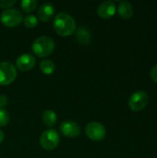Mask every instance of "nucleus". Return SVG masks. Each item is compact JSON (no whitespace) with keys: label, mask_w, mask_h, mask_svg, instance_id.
I'll return each mask as SVG.
<instances>
[{"label":"nucleus","mask_w":157,"mask_h":158,"mask_svg":"<svg viewBox=\"0 0 157 158\" xmlns=\"http://www.w3.org/2000/svg\"><path fill=\"white\" fill-rule=\"evenodd\" d=\"M53 27L58 35L68 37L76 31V21L71 15L66 12H60L55 16Z\"/></svg>","instance_id":"nucleus-1"},{"label":"nucleus","mask_w":157,"mask_h":158,"mask_svg":"<svg viewBox=\"0 0 157 158\" xmlns=\"http://www.w3.org/2000/svg\"><path fill=\"white\" fill-rule=\"evenodd\" d=\"M56 44L53 38L49 36H40L34 40L31 45V50L38 57H46L55 50Z\"/></svg>","instance_id":"nucleus-2"},{"label":"nucleus","mask_w":157,"mask_h":158,"mask_svg":"<svg viewBox=\"0 0 157 158\" xmlns=\"http://www.w3.org/2000/svg\"><path fill=\"white\" fill-rule=\"evenodd\" d=\"M23 20L22 13L17 8H9L4 10L0 15L1 23L8 28L16 27Z\"/></svg>","instance_id":"nucleus-3"},{"label":"nucleus","mask_w":157,"mask_h":158,"mask_svg":"<svg viewBox=\"0 0 157 158\" xmlns=\"http://www.w3.org/2000/svg\"><path fill=\"white\" fill-rule=\"evenodd\" d=\"M60 142L59 133L54 129H48L44 131L40 137L41 146L47 151H52L57 147Z\"/></svg>","instance_id":"nucleus-4"},{"label":"nucleus","mask_w":157,"mask_h":158,"mask_svg":"<svg viewBox=\"0 0 157 158\" xmlns=\"http://www.w3.org/2000/svg\"><path fill=\"white\" fill-rule=\"evenodd\" d=\"M16 67L8 61L0 62V85L6 86L14 82L17 78Z\"/></svg>","instance_id":"nucleus-5"},{"label":"nucleus","mask_w":157,"mask_h":158,"mask_svg":"<svg viewBox=\"0 0 157 158\" xmlns=\"http://www.w3.org/2000/svg\"><path fill=\"white\" fill-rule=\"evenodd\" d=\"M85 133L87 137L92 141L101 142L106 136V130L102 123L97 121H92L86 125Z\"/></svg>","instance_id":"nucleus-6"},{"label":"nucleus","mask_w":157,"mask_h":158,"mask_svg":"<svg viewBox=\"0 0 157 158\" xmlns=\"http://www.w3.org/2000/svg\"><path fill=\"white\" fill-rule=\"evenodd\" d=\"M149 101L148 94L144 91H138L131 94L129 99V107L134 112H140L145 108Z\"/></svg>","instance_id":"nucleus-7"},{"label":"nucleus","mask_w":157,"mask_h":158,"mask_svg":"<svg viewBox=\"0 0 157 158\" xmlns=\"http://www.w3.org/2000/svg\"><path fill=\"white\" fill-rule=\"evenodd\" d=\"M60 132L68 138H76L81 134V127L80 125L70 119L68 120H64L61 124H60Z\"/></svg>","instance_id":"nucleus-8"},{"label":"nucleus","mask_w":157,"mask_h":158,"mask_svg":"<svg viewBox=\"0 0 157 158\" xmlns=\"http://www.w3.org/2000/svg\"><path fill=\"white\" fill-rule=\"evenodd\" d=\"M36 64V59L32 55L23 54L19 56L16 60V66L20 71H29L34 68Z\"/></svg>","instance_id":"nucleus-9"},{"label":"nucleus","mask_w":157,"mask_h":158,"mask_svg":"<svg viewBox=\"0 0 157 158\" xmlns=\"http://www.w3.org/2000/svg\"><path fill=\"white\" fill-rule=\"evenodd\" d=\"M116 11H117L116 4L110 0L102 2L97 8V14L102 19H109L113 17Z\"/></svg>","instance_id":"nucleus-10"},{"label":"nucleus","mask_w":157,"mask_h":158,"mask_svg":"<svg viewBox=\"0 0 157 158\" xmlns=\"http://www.w3.org/2000/svg\"><path fill=\"white\" fill-rule=\"evenodd\" d=\"M55 14V7L50 3H44L38 8L37 11V19L43 22L49 21Z\"/></svg>","instance_id":"nucleus-11"},{"label":"nucleus","mask_w":157,"mask_h":158,"mask_svg":"<svg viewBox=\"0 0 157 158\" xmlns=\"http://www.w3.org/2000/svg\"><path fill=\"white\" fill-rule=\"evenodd\" d=\"M118 15L125 19H129L133 16V6L128 1H120L118 6Z\"/></svg>","instance_id":"nucleus-12"},{"label":"nucleus","mask_w":157,"mask_h":158,"mask_svg":"<svg viewBox=\"0 0 157 158\" xmlns=\"http://www.w3.org/2000/svg\"><path fill=\"white\" fill-rule=\"evenodd\" d=\"M42 119H43V123L46 127L51 128V127H53L56 123V121H57V116L55 113V111L49 109V110H45L43 113Z\"/></svg>","instance_id":"nucleus-13"},{"label":"nucleus","mask_w":157,"mask_h":158,"mask_svg":"<svg viewBox=\"0 0 157 158\" xmlns=\"http://www.w3.org/2000/svg\"><path fill=\"white\" fill-rule=\"evenodd\" d=\"M77 40L81 44H88L91 41V33L86 28L81 27L77 31Z\"/></svg>","instance_id":"nucleus-14"},{"label":"nucleus","mask_w":157,"mask_h":158,"mask_svg":"<svg viewBox=\"0 0 157 158\" xmlns=\"http://www.w3.org/2000/svg\"><path fill=\"white\" fill-rule=\"evenodd\" d=\"M40 69L43 74L51 75L54 73V71L56 69V66L53 61H51L49 59H43L40 62Z\"/></svg>","instance_id":"nucleus-15"},{"label":"nucleus","mask_w":157,"mask_h":158,"mask_svg":"<svg viewBox=\"0 0 157 158\" xmlns=\"http://www.w3.org/2000/svg\"><path fill=\"white\" fill-rule=\"evenodd\" d=\"M37 4L36 0H22L20 2V7L25 13H31L36 8Z\"/></svg>","instance_id":"nucleus-16"},{"label":"nucleus","mask_w":157,"mask_h":158,"mask_svg":"<svg viewBox=\"0 0 157 158\" xmlns=\"http://www.w3.org/2000/svg\"><path fill=\"white\" fill-rule=\"evenodd\" d=\"M23 23L24 25L29 28V29H31V28H34L37 26L38 24V19L35 15H26L24 18H23Z\"/></svg>","instance_id":"nucleus-17"},{"label":"nucleus","mask_w":157,"mask_h":158,"mask_svg":"<svg viewBox=\"0 0 157 158\" xmlns=\"http://www.w3.org/2000/svg\"><path fill=\"white\" fill-rule=\"evenodd\" d=\"M9 113L5 108H0V127H5L9 122Z\"/></svg>","instance_id":"nucleus-18"},{"label":"nucleus","mask_w":157,"mask_h":158,"mask_svg":"<svg viewBox=\"0 0 157 158\" xmlns=\"http://www.w3.org/2000/svg\"><path fill=\"white\" fill-rule=\"evenodd\" d=\"M16 4V0H0V8L9 9Z\"/></svg>","instance_id":"nucleus-19"},{"label":"nucleus","mask_w":157,"mask_h":158,"mask_svg":"<svg viewBox=\"0 0 157 158\" xmlns=\"http://www.w3.org/2000/svg\"><path fill=\"white\" fill-rule=\"evenodd\" d=\"M150 77L153 80V81L157 83V64L152 68V69L150 71Z\"/></svg>","instance_id":"nucleus-20"},{"label":"nucleus","mask_w":157,"mask_h":158,"mask_svg":"<svg viewBox=\"0 0 157 158\" xmlns=\"http://www.w3.org/2000/svg\"><path fill=\"white\" fill-rule=\"evenodd\" d=\"M8 105V98L6 95H0V108H4Z\"/></svg>","instance_id":"nucleus-21"},{"label":"nucleus","mask_w":157,"mask_h":158,"mask_svg":"<svg viewBox=\"0 0 157 158\" xmlns=\"http://www.w3.org/2000/svg\"><path fill=\"white\" fill-rule=\"evenodd\" d=\"M5 139V134H4V131L0 130V143L4 141Z\"/></svg>","instance_id":"nucleus-22"}]
</instances>
